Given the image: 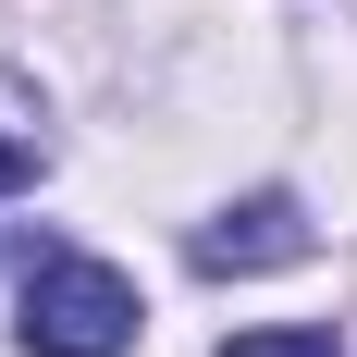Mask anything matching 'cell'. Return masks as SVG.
Returning a JSON list of instances; mask_svg holds the SVG:
<instances>
[{"label": "cell", "instance_id": "1", "mask_svg": "<svg viewBox=\"0 0 357 357\" xmlns=\"http://www.w3.org/2000/svg\"><path fill=\"white\" fill-rule=\"evenodd\" d=\"M136 345V284L111 259L25 247V357H123Z\"/></svg>", "mask_w": 357, "mask_h": 357}, {"label": "cell", "instance_id": "3", "mask_svg": "<svg viewBox=\"0 0 357 357\" xmlns=\"http://www.w3.org/2000/svg\"><path fill=\"white\" fill-rule=\"evenodd\" d=\"M222 357H345V345H333L321 321H271V333H234Z\"/></svg>", "mask_w": 357, "mask_h": 357}, {"label": "cell", "instance_id": "4", "mask_svg": "<svg viewBox=\"0 0 357 357\" xmlns=\"http://www.w3.org/2000/svg\"><path fill=\"white\" fill-rule=\"evenodd\" d=\"M37 173V160H25V148H13V136H0V197H13V185H25Z\"/></svg>", "mask_w": 357, "mask_h": 357}, {"label": "cell", "instance_id": "2", "mask_svg": "<svg viewBox=\"0 0 357 357\" xmlns=\"http://www.w3.org/2000/svg\"><path fill=\"white\" fill-rule=\"evenodd\" d=\"M321 234H308V210H296L284 185H259V197H234L222 222H197V271H284V259H308Z\"/></svg>", "mask_w": 357, "mask_h": 357}]
</instances>
